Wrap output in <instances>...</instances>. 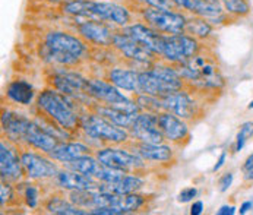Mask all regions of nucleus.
I'll return each instance as SVG.
<instances>
[{
	"label": "nucleus",
	"instance_id": "a19ab883",
	"mask_svg": "<svg viewBox=\"0 0 253 215\" xmlns=\"http://www.w3.org/2000/svg\"><path fill=\"white\" fill-rule=\"evenodd\" d=\"M0 196H1V199H0L1 205H4V204H6V201H7V199L12 196V189H10V186H9V184H4V183H1Z\"/></svg>",
	"mask_w": 253,
	"mask_h": 215
},
{
	"label": "nucleus",
	"instance_id": "1a4fd4ad",
	"mask_svg": "<svg viewBox=\"0 0 253 215\" xmlns=\"http://www.w3.org/2000/svg\"><path fill=\"white\" fill-rule=\"evenodd\" d=\"M132 135L144 143H161L164 135L158 126V114L144 113L138 114L133 125L129 128Z\"/></svg>",
	"mask_w": 253,
	"mask_h": 215
},
{
	"label": "nucleus",
	"instance_id": "bb28decb",
	"mask_svg": "<svg viewBox=\"0 0 253 215\" xmlns=\"http://www.w3.org/2000/svg\"><path fill=\"white\" fill-rule=\"evenodd\" d=\"M142 184H144V180L136 177V176H123L122 179L114 181V183H107V186H104L101 190L111 192L116 195H129V193H133L135 190L141 189Z\"/></svg>",
	"mask_w": 253,
	"mask_h": 215
},
{
	"label": "nucleus",
	"instance_id": "cd10ccee",
	"mask_svg": "<svg viewBox=\"0 0 253 215\" xmlns=\"http://www.w3.org/2000/svg\"><path fill=\"white\" fill-rule=\"evenodd\" d=\"M66 167L73 170V172H78V173L95 177L98 169L101 167V163L98 161V158H94L91 155H82V157H78V158H75L72 161H68Z\"/></svg>",
	"mask_w": 253,
	"mask_h": 215
},
{
	"label": "nucleus",
	"instance_id": "2eb2a0df",
	"mask_svg": "<svg viewBox=\"0 0 253 215\" xmlns=\"http://www.w3.org/2000/svg\"><path fill=\"white\" fill-rule=\"evenodd\" d=\"M22 167L31 179H48L57 176V167L47 158H42L33 152H24L21 157Z\"/></svg>",
	"mask_w": 253,
	"mask_h": 215
},
{
	"label": "nucleus",
	"instance_id": "ddd939ff",
	"mask_svg": "<svg viewBox=\"0 0 253 215\" xmlns=\"http://www.w3.org/2000/svg\"><path fill=\"white\" fill-rule=\"evenodd\" d=\"M78 33L86 41H91L97 45H111L114 31L110 28L107 24L100 22L97 19H88L78 25Z\"/></svg>",
	"mask_w": 253,
	"mask_h": 215
},
{
	"label": "nucleus",
	"instance_id": "a878e982",
	"mask_svg": "<svg viewBox=\"0 0 253 215\" xmlns=\"http://www.w3.org/2000/svg\"><path fill=\"white\" fill-rule=\"evenodd\" d=\"M97 111L100 116L109 119L110 122H113L114 125L122 126V128H130L133 125L136 116H138V114L129 113V111L122 110V108L113 107V106H98Z\"/></svg>",
	"mask_w": 253,
	"mask_h": 215
},
{
	"label": "nucleus",
	"instance_id": "4be33fe9",
	"mask_svg": "<svg viewBox=\"0 0 253 215\" xmlns=\"http://www.w3.org/2000/svg\"><path fill=\"white\" fill-rule=\"evenodd\" d=\"M1 123H3V129L7 133V136H10L12 139H24V133H25V129H27L30 120L22 117L21 114L4 111Z\"/></svg>",
	"mask_w": 253,
	"mask_h": 215
},
{
	"label": "nucleus",
	"instance_id": "c03bdc74",
	"mask_svg": "<svg viewBox=\"0 0 253 215\" xmlns=\"http://www.w3.org/2000/svg\"><path fill=\"white\" fill-rule=\"evenodd\" d=\"M225 158H227V154H225V152H222V154L219 155V158H218L217 164H215V166H214V169H212L214 172H218V170H219V169L224 166V163H225Z\"/></svg>",
	"mask_w": 253,
	"mask_h": 215
},
{
	"label": "nucleus",
	"instance_id": "79ce46f5",
	"mask_svg": "<svg viewBox=\"0 0 253 215\" xmlns=\"http://www.w3.org/2000/svg\"><path fill=\"white\" fill-rule=\"evenodd\" d=\"M202 211H204V204H202L201 201H196V202H193V205H192V208H190V214L201 215L202 214Z\"/></svg>",
	"mask_w": 253,
	"mask_h": 215
},
{
	"label": "nucleus",
	"instance_id": "20e7f679",
	"mask_svg": "<svg viewBox=\"0 0 253 215\" xmlns=\"http://www.w3.org/2000/svg\"><path fill=\"white\" fill-rule=\"evenodd\" d=\"M37 104L60 128H63L66 130H73L78 126V122H79L78 116L71 106V103L68 101L66 94L63 95V92L45 89L38 95Z\"/></svg>",
	"mask_w": 253,
	"mask_h": 215
},
{
	"label": "nucleus",
	"instance_id": "72a5a7b5",
	"mask_svg": "<svg viewBox=\"0 0 253 215\" xmlns=\"http://www.w3.org/2000/svg\"><path fill=\"white\" fill-rule=\"evenodd\" d=\"M253 136V122H246L240 126V130L236 138V151H242L246 141Z\"/></svg>",
	"mask_w": 253,
	"mask_h": 215
},
{
	"label": "nucleus",
	"instance_id": "9b49d317",
	"mask_svg": "<svg viewBox=\"0 0 253 215\" xmlns=\"http://www.w3.org/2000/svg\"><path fill=\"white\" fill-rule=\"evenodd\" d=\"M122 33L132 37L136 41H139L146 48H149L152 53L161 56L163 45H164V34H161L160 31L151 28L146 24H132V25L123 27Z\"/></svg>",
	"mask_w": 253,
	"mask_h": 215
},
{
	"label": "nucleus",
	"instance_id": "f257e3e1",
	"mask_svg": "<svg viewBox=\"0 0 253 215\" xmlns=\"http://www.w3.org/2000/svg\"><path fill=\"white\" fill-rule=\"evenodd\" d=\"M62 10L72 16L91 18L97 21H109L116 25L126 27L130 22V12L113 1L97 0H69L62 6Z\"/></svg>",
	"mask_w": 253,
	"mask_h": 215
},
{
	"label": "nucleus",
	"instance_id": "37998d69",
	"mask_svg": "<svg viewBox=\"0 0 253 215\" xmlns=\"http://www.w3.org/2000/svg\"><path fill=\"white\" fill-rule=\"evenodd\" d=\"M237 213L236 211V207H228V205H224L218 210V215H234Z\"/></svg>",
	"mask_w": 253,
	"mask_h": 215
},
{
	"label": "nucleus",
	"instance_id": "de8ad7c7",
	"mask_svg": "<svg viewBox=\"0 0 253 215\" xmlns=\"http://www.w3.org/2000/svg\"><path fill=\"white\" fill-rule=\"evenodd\" d=\"M245 180H248V181L253 180V169H251V170H248V172H246V174H245Z\"/></svg>",
	"mask_w": 253,
	"mask_h": 215
},
{
	"label": "nucleus",
	"instance_id": "dca6fc26",
	"mask_svg": "<svg viewBox=\"0 0 253 215\" xmlns=\"http://www.w3.org/2000/svg\"><path fill=\"white\" fill-rule=\"evenodd\" d=\"M158 126L164 138L170 139L171 142H181L189 136L187 125L171 111H164L158 114Z\"/></svg>",
	"mask_w": 253,
	"mask_h": 215
},
{
	"label": "nucleus",
	"instance_id": "39448f33",
	"mask_svg": "<svg viewBox=\"0 0 253 215\" xmlns=\"http://www.w3.org/2000/svg\"><path fill=\"white\" fill-rule=\"evenodd\" d=\"M141 16L146 25L160 31L161 34H180L184 33L187 18L176 10L155 9V7H144L141 9Z\"/></svg>",
	"mask_w": 253,
	"mask_h": 215
},
{
	"label": "nucleus",
	"instance_id": "f8f14e48",
	"mask_svg": "<svg viewBox=\"0 0 253 215\" xmlns=\"http://www.w3.org/2000/svg\"><path fill=\"white\" fill-rule=\"evenodd\" d=\"M160 103L164 111H171L184 120L193 119V116L196 114L195 101L189 97L187 92H181L180 89L160 97Z\"/></svg>",
	"mask_w": 253,
	"mask_h": 215
},
{
	"label": "nucleus",
	"instance_id": "a18cd8bd",
	"mask_svg": "<svg viewBox=\"0 0 253 215\" xmlns=\"http://www.w3.org/2000/svg\"><path fill=\"white\" fill-rule=\"evenodd\" d=\"M252 208H253L252 201H246V202H245V204H243V205L240 207L239 213H240V214H246V213H248L249 210H252Z\"/></svg>",
	"mask_w": 253,
	"mask_h": 215
},
{
	"label": "nucleus",
	"instance_id": "5701e85b",
	"mask_svg": "<svg viewBox=\"0 0 253 215\" xmlns=\"http://www.w3.org/2000/svg\"><path fill=\"white\" fill-rule=\"evenodd\" d=\"M89 152V148L82 145V143H59L53 151H50V157L54 158V160H59V161H63V163H68V161H72L78 157H82V155H86Z\"/></svg>",
	"mask_w": 253,
	"mask_h": 215
},
{
	"label": "nucleus",
	"instance_id": "2f4dec72",
	"mask_svg": "<svg viewBox=\"0 0 253 215\" xmlns=\"http://www.w3.org/2000/svg\"><path fill=\"white\" fill-rule=\"evenodd\" d=\"M71 202L76 207H84V208H94V201H95V192L91 189H78L71 192Z\"/></svg>",
	"mask_w": 253,
	"mask_h": 215
},
{
	"label": "nucleus",
	"instance_id": "473e14b6",
	"mask_svg": "<svg viewBox=\"0 0 253 215\" xmlns=\"http://www.w3.org/2000/svg\"><path fill=\"white\" fill-rule=\"evenodd\" d=\"M125 176L123 169H116V167H110V166H104L101 164V167L98 169L95 177L104 183H114L117 180H120Z\"/></svg>",
	"mask_w": 253,
	"mask_h": 215
},
{
	"label": "nucleus",
	"instance_id": "ea45409f",
	"mask_svg": "<svg viewBox=\"0 0 253 215\" xmlns=\"http://www.w3.org/2000/svg\"><path fill=\"white\" fill-rule=\"evenodd\" d=\"M233 184V173H225L221 179H219V192H227L230 189V186Z\"/></svg>",
	"mask_w": 253,
	"mask_h": 215
},
{
	"label": "nucleus",
	"instance_id": "58836bf2",
	"mask_svg": "<svg viewBox=\"0 0 253 215\" xmlns=\"http://www.w3.org/2000/svg\"><path fill=\"white\" fill-rule=\"evenodd\" d=\"M198 195V190L195 189V187H187V189H183L180 193H179V202H183V204H186V202H190L195 196Z\"/></svg>",
	"mask_w": 253,
	"mask_h": 215
},
{
	"label": "nucleus",
	"instance_id": "8fccbe9b",
	"mask_svg": "<svg viewBox=\"0 0 253 215\" xmlns=\"http://www.w3.org/2000/svg\"><path fill=\"white\" fill-rule=\"evenodd\" d=\"M50 1H62V0H50Z\"/></svg>",
	"mask_w": 253,
	"mask_h": 215
},
{
	"label": "nucleus",
	"instance_id": "9d476101",
	"mask_svg": "<svg viewBox=\"0 0 253 215\" xmlns=\"http://www.w3.org/2000/svg\"><path fill=\"white\" fill-rule=\"evenodd\" d=\"M116 50H119L125 57L135 60L138 63H149L155 57V53H152L149 48H146L144 44L133 40L132 37L126 36L123 33H116L111 44Z\"/></svg>",
	"mask_w": 253,
	"mask_h": 215
},
{
	"label": "nucleus",
	"instance_id": "0eeeda50",
	"mask_svg": "<svg viewBox=\"0 0 253 215\" xmlns=\"http://www.w3.org/2000/svg\"><path fill=\"white\" fill-rule=\"evenodd\" d=\"M84 132L92 139H101L107 142L120 143L127 139V133L120 129V126L114 125L109 119L98 114L84 116L81 120Z\"/></svg>",
	"mask_w": 253,
	"mask_h": 215
},
{
	"label": "nucleus",
	"instance_id": "e433bc0d",
	"mask_svg": "<svg viewBox=\"0 0 253 215\" xmlns=\"http://www.w3.org/2000/svg\"><path fill=\"white\" fill-rule=\"evenodd\" d=\"M89 214H100V215H120L126 214L125 210L119 208V207H98L94 208Z\"/></svg>",
	"mask_w": 253,
	"mask_h": 215
},
{
	"label": "nucleus",
	"instance_id": "c756f323",
	"mask_svg": "<svg viewBox=\"0 0 253 215\" xmlns=\"http://www.w3.org/2000/svg\"><path fill=\"white\" fill-rule=\"evenodd\" d=\"M47 210L51 214H59V215H84L88 214L86 211L79 210V207H76L72 202H66L62 198H53L48 201L47 204Z\"/></svg>",
	"mask_w": 253,
	"mask_h": 215
},
{
	"label": "nucleus",
	"instance_id": "f03ea898",
	"mask_svg": "<svg viewBox=\"0 0 253 215\" xmlns=\"http://www.w3.org/2000/svg\"><path fill=\"white\" fill-rule=\"evenodd\" d=\"M47 56L60 65H75L86 54L88 48L85 41L79 37L63 31H51L45 36Z\"/></svg>",
	"mask_w": 253,
	"mask_h": 215
},
{
	"label": "nucleus",
	"instance_id": "6e6552de",
	"mask_svg": "<svg viewBox=\"0 0 253 215\" xmlns=\"http://www.w3.org/2000/svg\"><path fill=\"white\" fill-rule=\"evenodd\" d=\"M86 94L89 97H94V98H97L100 101L107 103L109 106L126 110V111L133 113V114H138V111L141 108L139 106H136L133 101L127 100L123 94H120L116 85L104 82V81H98V79L88 81Z\"/></svg>",
	"mask_w": 253,
	"mask_h": 215
},
{
	"label": "nucleus",
	"instance_id": "a211bd4d",
	"mask_svg": "<svg viewBox=\"0 0 253 215\" xmlns=\"http://www.w3.org/2000/svg\"><path fill=\"white\" fill-rule=\"evenodd\" d=\"M21 164L22 161L18 160V157L9 149V146L4 142L0 145V173L1 179L7 181H15L21 177Z\"/></svg>",
	"mask_w": 253,
	"mask_h": 215
},
{
	"label": "nucleus",
	"instance_id": "4c0bfd02",
	"mask_svg": "<svg viewBox=\"0 0 253 215\" xmlns=\"http://www.w3.org/2000/svg\"><path fill=\"white\" fill-rule=\"evenodd\" d=\"M25 202L30 208H36L38 202V190L34 186H28L25 189Z\"/></svg>",
	"mask_w": 253,
	"mask_h": 215
},
{
	"label": "nucleus",
	"instance_id": "aec40b11",
	"mask_svg": "<svg viewBox=\"0 0 253 215\" xmlns=\"http://www.w3.org/2000/svg\"><path fill=\"white\" fill-rule=\"evenodd\" d=\"M110 82L117 88L126 91L139 92V73L129 69H111L109 73Z\"/></svg>",
	"mask_w": 253,
	"mask_h": 215
},
{
	"label": "nucleus",
	"instance_id": "412c9836",
	"mask_svg": "<svg viewBox=\"0 0 253 215\" xmlns=\"http://www.w3.org/2000/svg\"><path fill=\"white\" fill-rule=\"evenodd\" d=\"M189 12H192L196 16L211 21V19L222 16L225 10H224L221 0H192Z\"/></svg>",
	"mask_w": 253,
	"mask_h": 215
},
{
	"label": "nucleus",
	"instance_id": "f704fd0d",
	"mask_svg": "<svg viewBox=\"0 0 253 215\" xmlns=\"http://www.w3.org/2000/svg\"><path fill=\"white\" fill-rule=\"evenodd\" d=\"M145 199L144 196H139V195H123V210L127 213H135L136 210H139L142 205H144Z\"/></svg>",
	"mask_w": 253,
	"mask_h": 215
},
{
	"label": "nucleus",
	"instance_id": "f3484780",
	"mask_svg": "<svg viewBox=\"0 0 253 215\" xmlns=\"http://www.w3.org/2000/svg\"><path fill=\"white\" fill-rule=\"evenodd\" d=\"M24 139L30 145L36 146V148L44 151V152L53 151L60 143L56 136L50 135L48 132H45L42 128H40L38 125L33 123V122L28 123V126L25 129V133H24Z\"/></svg>",
	"mask_w": 253,
	"mask_h": 215
},
{
	"label": "nucleus",
	"instance_id": "c9c22d12",
	"mask_svg": "<svg viewBox=\"0 0 253 215\" xmlns=\"http://www.w3.org/2000/svg\"><path fill=\"white\" fill-rule=\"evenodd\" d=\"M145 6L155 7V9H166V10H180L176 0H141Z\"/></svg>",
	"mask_w": 253,
	"mask_h": 215
},
{
	"label": "nucleus",
	"instance_id": "4468645a",
	"mask_svg": "<svg viewBox=\"0 0 253 215\" xmlns=\"http://www.w3.org/2000/svg\"><path fill=\"white\" fill-rule=\"evenodd\" d=\"M97 158L104 166L116 167V169H123V170L142 166V160L138 155L130 154V152H127L125 149H114V148L100 149L97 152Z\"/></svg>",
	"mask_w": 253,
	"mask_h": 215
},
{
	"label": "nucleus",
	"instance_id": "423d86ee",
	"mask_svg": "<svg viewBox=\"0 0 253 215\" xmlns=\"http://www.w3.org/2000/svg\"><path fill=\"white\" fill-rule=\"evenodd\" d=\"M199 48L201 45L198 38L189 36L186 33L171 34V36L164 34V45H163L161 56L166 60L179 65L196 56Z\"/></svg>",
	"mask_w": 253,
	"mask_h": 215
},
{
	"label": "nucleus",
	"instance_id": "393cba45",
	"mask_svg": "<svg viewBox=\"0 0 253 215\" xmlns=\"http://www.w3.org/2000/svg\"><path fill=\"white\" fill-rule=\"evenodd\" d=\"M6 94L13 103L28 106L34 98V88L27 81H13L9 84Z\"/></svg>",
	"mask_w": 253,
	"mask_h": 215
},
{
	"label": "nucleus",
	"instance_id": "49530a36",
	"mask_svg": "<svg viewBox=\"0 0 253 215\" xmlns=\"http://www.w3.org/2000/svg\"><path fill=\"white\" fill-rule=\"evenodd\" d=\"M251 169H253V154L248 157V160H246L245 164H243V170H245V172H248V170H251Z\"/></svg>",
	"mask_w": 253,
	"mask_h": 215
},
{
	"label": "nucleus",
	"instance_id": "7c9ffc66",
	"mask_svg": "<svg viewBox=\"0 0 253 215\" xmlns=\"http://www.w3.org/2000/svg\"><path fill=\"white\" fill-rule=\"evenodd\" d=\"M224 10L228 15L237 16V18H243L248 16L251 12V4L248 0H221Z\"/></svg>",
	"mask_w": 253,
	"mask_h": 215
},
{
	"label": "nucleus",
	"instance_id": "c85d7f7f",
	"mask_svg": "<svg viewBox=\"0 0 253 215\" xmlns=\"http://www.w3.org/2000/svg\"><path fill=\"white\" fill-rule=\"evenodd\" d=\"M184 33L198 38V40H205L212 34V25L210 24L208 19L195 15L193 18L186 21Z\"/></svg>",
	"mask_w": 253,
	"mask_h": 215
},
{
	"label": "nucleus",
	"instance_id": "b1692460",
	"mask_svg": "<svg viewBox=\"0 0 253 215\" xmlns=\"http://www.w3.org/2000/svg\"><path fill=\"white\" fill-rule=\"evenodd\" d=\"M139 157L149 161H169L173 158V149L161 143H141L136 148Z\"/></svg>",
	"mask_w": 253,
	"mask_h": 215
},
{
	"label": "nucleus",
	"instance_id": "7ed1b4c3",
	"mask_svg": "<svg viewBox=\"0 0 253 215\" xmlns=\"http://www.w3.org/2000/svg\"><path fill=\"white\" fill-rule=\"evenodd\" d=\"M183 78L177 69L170 66H154L139 73V92L151 97H163L169 92L179 91L183 86Z\"/></svg>",
	"mask_w": 253,
	"mask_h": 215
},
{
	"label": "nucleus",
	"instance_id": "6ab92c4d",
	"mask_svg": "<svg viewBox=\"0 0 253 215\" xmlns=\"http://www.w3.org/2000/svg\"><path fill=\"white\" fill-rule=\"evenodd\" d=\"M57 183L63 189L68 190H78V189H97V183L91 179V176L78 173V172H59L57 173Z\"/></svg>",
	"mask_w": 253,
	"mask_h": 215
},
{
	"label": "nucleus",
	"instance_id": "09e8293b",
	"mask_svg": "<svg viewBox=\"0 0 253 215\" xmlns=\"http://www.w3.org/2000/svg\"><path fill=\"white\" fill-rule=\"evenodd\" d=\"M248 108H253V101L249 104V106H248Z\"/></svg>",
	"mask_w": 253,
	"mask_h": 215
}]
</instances>
